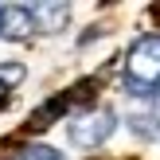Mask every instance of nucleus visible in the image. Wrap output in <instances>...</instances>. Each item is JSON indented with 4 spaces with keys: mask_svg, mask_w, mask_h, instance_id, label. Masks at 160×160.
I'll return each instance as SVG.
<instances>
[{
    "mask_svg": "<svg viewBox=\"0 0 160 160\" xmlns=\"http://www.w3.org/2000/svg\"><path fill=\"white\" fill-rule=\"evenodd\" d=\"M35 35V20H31V4H0V39L20 43V39Z\"/></svg>",
    "mask_w": 160,
    "mask_h": 160,
    "instance_id": "nucleus-3",
    "label": "nucleus"
},
{
    "mask_svg": "<svg viewBox=\"0 0 160 160\" xmlns=\"http://www.w3.org/2000/svg\"><path fill=\"white\" fill-rule=\"evenodd\" d=\"M31 20H35V31H62L70 20V4H62V0H43V4H31Z\"/></svg>",
    "mask_w": 160,
    "mask_h": 160,
    "instance_id": "nucleus-4",
    "label": "nucleus"
},
{
    "mask_svg": "<svg viewBox=\"0 0 160 160\" xmlns=\"http://www.w3.org/2000/svg\"><path fill=\"white\" fill-rule=\"evenodd\" d=\"M117 129V113L106 106H94V109H82V113L70 117L67 133H70V145L78 148H102Z\"/></svg>",
    "mask_w": 160,
    "mask_h": 160,
    "instance_id": "nucleus-2",
    "label": "nucleus"
},
{
    "mask_svg": "<svg viewBox=\"0 0 160 160\" xmlns=\"http://www.w3.org/2000/svg\"><path fill=\"white\" fill-rule=\"evenodd\" d=\"M129 129L145 141H160V98L156 102H145L129 113Z\"/></svg>",
    "mask_w": 160,
    "mask_h": 160,
    "instance_id": "nucleus-5",
    "label": "nucleus"
},
{
    "mask_svg": "<svg viewBox=\"0 0 160 160\" xmlns=\"http://www.w3.org/2000/svg\"><path fill=\"white\" fill-rule=\"evenodd\" d=\"M23 62H0V109L8 106V98H12V90L23 82Z\"/></svg>",
    "mask_w": 160,
    "mask_h": 160,
    "instance_id": "nucleus-6",
    "label": "nucleus"
},
{
    "mask_svg": "<svg viewBox=\"0 0 160 160\" xmlns=\"http://www.w3.org/2000/svg\"><path fill=\"white\" fill-rule=\"evenodd\" d=\"M125 94L156 102L160 98V31H148L125 55Z\"/></svg>",
    "mask_w": 160,
    "mask_h": 160,
    "instance_id": "nucleus-1",
    "label": "nucleus"
},
{
    "mask_svg": "<svg viewBox=\"0 0 160 160\" xmlns=\"http://www.w3.org/2000/svg\"><path fill=\"white\" fill-rule=\"evenodd\" d=\"M12 160H67L59 152V148H51V145H28V148H20Z\"/></svg>",
    "mask_w": 160,
    "mask_h": 160,
    "instance_id": "nucleus-7",
    "label": "nucleus"
}]
</instances>
